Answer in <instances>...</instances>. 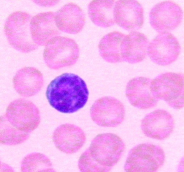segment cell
Here are the masks:
<instances>
[{"instance_id":"obj_1","label":"cell","mask_w":184,"mask_h":172,"mask_svg":"<svg viewBox=\"0 0 184 172\" xmlns=\"http://www.w3.org/2000/svg\"><path fill=\"white\" fill-rule=\"evenodd\" d=\"M89 94L85 81L71 73L56 78L49 85L46 92L50 105L64 113H73L82 108L87 101Z\"/></svg>"},{"instance_id":"obj_2","label":"cell","mask_w":184,"mask_h":172,"mask_svg":"<svg viewBox=\"0 0 184 172\" xmlns=\"http://www.w3.org/2000/svg\"><path fill=\"white\" fill-rule=\"evenodd\" d=\"M124 143L117 135L98 134L80 157L78 167L82 172H108L118 162L124 151Z\"/></svg>"},{"instance_id":"obj_3","label":"cell","mask_w":184,"mask_h":172,"mask_svg":"<svg viewBox=\"0 0 184 172\" xmlns=\"http://www.w3.org/2000/svg\"><path fill=\"white\" fill-rule=\"evenodd\" d=\"M31 18L26 12L16 11L8 17L4 25V31L10 44L23 52L32 51L38 46L32 37L30 30Z\"/></svg>"},{"instance_id":"obj_4","label":"cell","mask_w":184,"mask_h":172,"mask_svg":"<svg viewBox=\"0 0 184 172\" xmlns=\"http://www.w3.org/2000/svg\"><path fill=\"white\" fill-rule=\"evenodd\" d=\"M165 158L160 147L150 143L140 144L130 151L124 169L127 172L155 171L163 164Z\"/></svg>"},{"instance_id":"obj_5","label":"cell","mask_w":184,"mask_h":172,"mask_svg":"<svg viewBox=\"0 0 184 172\" xmlns=\"http://www.w3.org/2000/svg\"><path fill=\"white\" fill-rule=\"evenodd\" d=\"M79 55V49L74 41L67 37L57 36L47 43L43 56L49 67L57 69L73 65Z\"/></svg>"},{"instance_id":"obj_6","label":"cell","mask_w":184,"mask_h":172,"mask_svg":"<svg viewBox=\"0 0 184 172\" xmlns=\"http://www.w3.org/2000/svg\"><path fill=\"white\" fill-rule=\"evenodd\" d=\"M1 118L17 130L29 134L37 128L40 122L39 111L36 106L21 98L11 102L5 115Z\"/></svg>"},{"instance_id":"obj_7","label":"cell","mask_w":184,"mask_h":172,"mask_svg":"<svg viewBox=\"0 0 184 172\" xmlns=\"http://www.w3.org/2000/svg\"><path fill=\"white\" fill-rule=\"evenodd\" d=\"M152 89L156 98L165 101L176 109L184 106V77L173 72L161 74L152 80Z\"/></svg>"},{"instance_id":"obj_8","label":"cell","mask_w":184,"mask_h":172,"mask_svg":"<svg viewBox=\"0 0 184 172\" xmlns=\"http://www.w3.org/2000/svg\"><path fill=\"white\" fill-rule=\"evenodd\" d=\"M92 120L102 127H114L123 121L124 106L120 101L111 96H105L96 100L90 110Z\"/></svg>"},{"instance_id":"obj_9","label":"cell","mask_w":184,"mask_h":172,"mask_svg":"<svg viewBox=\"0 0 184 172\" xmlns=\"http://www.w3.org/2000/svg\"><path fill=\"white\" fill-rule=\"evenodd\" d=\"M174 123L172 116L168 111L158 109L146 115L141 123V130L147 137L161 140L172 132Z\"/></svg>"},{"instance_id":"obj_10","label":"cell","mask_w":184,"mask_h":172,"mask_svg":"<svg viewBox=\"0 0 184 172\" xmlns=\"http://www.w3.org/2000/svg\"><path fill=\"white\" fill-rule=\"evenodd\" d=\"M152 80L143 77H135L130 80L126 89V95L133 106L146 109L154 106L157 99L152 89Z\"/></svg>"},{"instance_id":"obj_11","label":"cell","mask_w":184,"mask_h":172,"mask_svg":"<svg viewBox=\"0 0 184 172\" xmlns=\"http://www.w3.org/2000/svg\"><path fill=\"white\" fill-rule=\"evenodd\" d=\"M53 142L60 151L68 154L76 152L83 146L86 139L85 134L79 127L66 123L58 127L52 136Z\"/></svg>"},{"instance_id":"obj_12","label":"cell","mask_w":184,"mask_h":172,"mask_svg":"<svg viewBox=\"0 0 184 172\" xmlns=\"http://www.w3.org/2000/svg\"><path fill=\"white\" fill-rule=\"evenodd\" d=\"M161 35L151 43L147 53L155 63L167 65L176 60L179 54L180 47L177 40L172 35Z\"/></svg>"},{"instance_id":"obj_13","label":"cell","mask_w":184,"mask_h":172,"mask_svg":"<svg viewBox=\"0 0 184 172\" xmlns=\"http://www.w3.org/2000/svg\"><path fill=\"white\" fill-rule=\"evenodd\" d=\"M114 14L115 22L127 30L138 29L143 23L142 8L136 1H117L115 3Z\"/></svg>"},{"instance_id":"obj_14","label":"cell","mask_w":184,"mask_h":172,"mask_svg":"<svg viewBox=\"0 0 184 172\" xmlns=\"http://www.w3.org/2000/svg\"><path fill=\"white\" fill-rule=\"evenodd\" d=\"M54 15L53 12L49 11L38 13L31 18L30 30L32 37L38 46L45 45L50 40L59 34Z\"/></svg>"},{"instance_id":"obj_15","label":"cell","mask_w":184,"mask_h":172,"mask_svg":"<svg viewBox=\"0 0 184 172\" xmlns=\"http://www.w3.org/2000/svg\"><path fill=\"white\" fill-rule=\"evenodd\" d=\"M54 17L59 30L70 34L80 32L85 22V17L81 9L72 3L64 5L55 13Z\"/></svg>"},{"instance_id":"obj_16","label":"cell","mask_w":184,"mask_h":172,"mask_svg":"<svg viewBox=\"0 0 184 172\" xmlns=\"http://www.w3.org/2000/svg\"><path fill=\"white\" fill-rule=\"evenodd\" d=\"M14 88L21 96H32L39 92L43 84L41 72L36 68L25 67L16 73L13 79Z\"/></svg>"},{"instance_id":"obj_17","label":"cell","mask_w":184,"mask_h":172,"mask_svg":"<svg viewBox=\"0 0 184 172\" xmlns=\"http://www.w3.org/2000/svg\"><path fill=\"white\" fill-rule=\"evenodd\" d=\"M182 12L177 5L172 2H161L152 10V24L157 29L166 30L173 29L181 21Z\"/></svg>"},{"instance_id":"obj_18","label":"cell","mask_w":184,"mask_h":172,"mask_svg":"<svg viewBox=\"0 0 184 172\" xmlns=\"http://www.w3.org/2000/svg\"><path fill=\"white\" fill-rule=\"evenodd\" d=\"M147 40L143 34L132 32L125 35L121 50L123 61L135 63L142 61L148 50Z\"/></svg>"},{"instance_id":"obj_19","label":"cell","mask_w":184,"mask_h":172,"mask_svg":"<svg viewBox=\"0 0 184 172\" xmlns=\"http://www.w3.org/2000/svg\"><path fill=\"white\" fill-rule=\"evenodd\" d=\"M114 1L93 0L88 6L89 16L95 25L102 27H109L115 22Z\"/></svg>"},{"instance_id":"obj_20","label":"cell","mask_w":184,"mask_h":172,"mask_svg":"<svg viewBox=\"0 0 184 172\" xmlns=\"http://www.w3.org/2000/svg\"><path fill=\"white\" fill-rule=\"evenodd\" d=\"M125 36L121 33L113 32L102 37L98 48L101 56L105 60L111 63L122 61V46Z\"/></svg>"},{"instance_id":"obj_21","label":"cell","mask_w":184,"mask_h":172,"mask_svg":"<svg viewBox=\"0 0 184 172\" xmlns=\"http://www.w3.org/2000/svg\"><path fill=\"white\" fill-rule=\"evenodd\" d=\"M23 172H52L54 171L50 160L40 153H33L25 156L21 164Z\"/></svg>"},{"instance_id":"obj_22","label":"cell","mask_w":184,"mask_h":172,"mask_svg":"<svg viewBox=\"0 0 184 172\" xmlns=\"http://www.w3.org/2000/svg\"><path fill=\"white\" fill-rule=\"evenodd\" d=\"M29 134L19 131L0 118V143L7 145L21 144L27 139Z\"/></svg>"},{"instance_id":"obj_23","label":"cell","mask_w":184,"mask_h":172,"mask_svg":"<svg viewBox=\"0 0 184 172\" xmlns=\"http://www.w3.org/2000/svg\"><path fill=\"white\" fill-rule=\"evenodd\" d=\"M36 4L43 7L51 6L57 4L59 1L58 0H34Z\"/></svg>"}]
</instances>
